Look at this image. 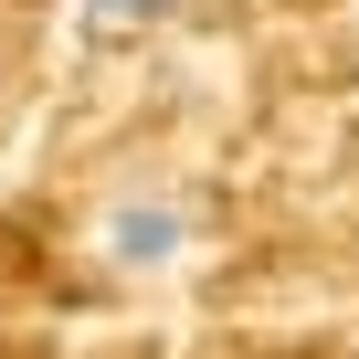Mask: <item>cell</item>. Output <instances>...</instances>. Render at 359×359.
<instances>
[{
	"mask_svg": "<svg viewBox=\"0 0 359 359\" xmlns=\"http://www.w3.org/2000/svg\"><path fill=\"white\" fill-rule=\"evenodd\" d=\"M106 264L116 275H158V264H180V254H191V201H180V191H127L116 212H106Z\"/></svg>",
	"mask_w": 359,
	"mask_h": 359,
	"instance_id": "cell-1",
	"label": "cell"
},
{
	"mask_svg": "<svg viewBox=\"0 0 359 359\" xmlns=\"http://www.w3.org/2000/svg\"><path fill=\"white\" fill-rule=\"evenodd\" d=\"M180 0H74V22H85V43H127V32H148V22H169Z\"/></svg>",
	"mask_w": 359,
	"mask_h": 359,
	"instance_id": "cell-2",
	"label": "cell"
}]
</instances>
